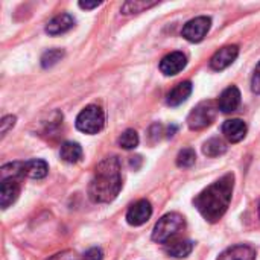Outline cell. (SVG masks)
Masks as SVG:
<instances>
[{
  "mask_svg": "<svg viewBox=\"0 0 260 260\" xmlns=\"http://www.w3.org/2000/svg\"><path fill=\"white\" fill-rule=\"evenodd\" d=\"M46 260H79V257L76 256V253H75V251H72V250H66V251H61V253L53 254L52 257H49V259H46Z\"/></svg>",
  "mask_w": 260,
  "mask_h": 260,
  "instance_id": "obj_27",
  "label": "cell"
},
{
  "mask_svg": "<svg viewBox=\"0 0 260 260\" xmlns=\"http://www.w3.org/2000/svg\"><path fill=\"white\" fill-rule=\"evenodd\" d=\"M104 259V253H102V250L101 248H98V247H93V248H90L88 251H85L84 253V256H82V259L81 260H102Z\"/></svg>",
  "mask_w": 260,
  "mask_h": 260,
  "instance_id": "obj_26",
  "label": "cell"
},
{
  "mask_svg": "<svg viewBox=\"0 0 260 260\" xmlns=\"http://www.w3.org/2000/svg\"><path fill=\"white\" fill-rule=\"evenodd\" d=\"M259 216H260V206H259Z\"/></svg>",
  "mask_w": 260,
  "mask_h": 260,
  "instance_id": "obj_30",
  "label": "cell"
},
{
  "mask_svg": "<svg viewBox=\"0 0 260 260\" xmlns=\"http://www.w3.org/2000/svg\"><path fill=\"white\" fill-rule=\"evenodd\" d=\"M49 166L44 160H29L23 161V175L32 180H41L47 175Z\"/></svg>",
  "mask_w": 260,
  "mask_h": 260,
  "instance_id": "obj_16",
  "label": "cell"
},
{
  "mask_svg": "<svg viewBox=\"0 0 260 260\" xmlns=\"http://www.w3.org/2000/svg\"><path fill=\"white\" fill-rule=\"evenodd\" d=\"M235 187V175L227 174L207 189H204L195 200L193 204L201 216L209 222H218L227 212Z\"/></svg>",
  "mask_w": 260,
  "mask_h": 260,
  "instance_id": "obj_1",
  "label": "cell"
},
{
  "mask_svg": "<svg viewBox=\"0 0 260 260\" xmlns=\"http://www.w3.org/2000/svg\"><path fill=\"white\" fill-rule=\"evenodd\" d=\"M73 24H75V18L70 14H59L46 24V32L49 35H61L70 30Z\"/></svg>",
  "mask_w": 260,
  "mask_h": 260,
  "instance_id": "obj_14",
  "label": "cell"
},
{
  "mask_svg": "<svg viewBox=\"0 0 260 260\" xmlns=\"http://www.w3.org/2000/svg\"><path fill=\"white\" fill-rule=\"evenodd\" d=\"M15 120H17L15 116H5L2 119V122H0V134H2V137H5L9 129H12V126L15 125Z\"/></svg>",
  "mask_w": 260,
  "mask_h": 260,
  "instance_id": "obj_25",
  "label": "cell"
},
{
  "mask_svg": "<svg viewBox=\"0 0 260 260\" xmlns=\"http://www.w3.org/2000/svg\"><path fill=\"white\" fill-rule=\"evenodd\" d=\"M20 195V180L15 178H6L2 180L0 184V206L3 210H6L9 206H12Z\"/></svg>",
  "mask_w": 260,
  "mask_h": 260,
  "instance_id": "obj_10",
  "label": "cell"
},
{
  "mask_svg": "<svg viewBox=\"0 0 260 260\" xmlns=\"http://www.w3.org/2000/svg\"><path fill=\"white\" fill-rule=\"evenodd\" d=\"M101 5V2H93V3H88V2H79V8L82 9H94Z\"/></svg>",
  "mask_w": 260,
  "mask_h": 260,
  "instance_id": "obj_29",
  "label": "cell"
},
{
  "mask_svg": "<svg viewBox=\"0 0 260 260\" xmlns=\"http://www.w3.org/2000/svg\"><path fill=\"white\" fill-rule=\"evenodd\" d=\"M216 111H218V105H215L212 101L198 104L190 111V114L187 117L189 128L195 129V131H200V129H204V128L210 126L213 123V120L216 119Z\"/></svg>",
  "mask_w": 260,
  "mask_h": 260,
  "instance_id": "obj_5",
  "label": "cell"
},
{
  "mask_svg": "<svg viewBox=\"0 0 260 260\" xmlns=\"http://www.w3.org/2000/svg\"><path fill=\"white\" fill-rule=\"evenodd\" d=\"M251 90L256 93V94H260V61L254 70V75H253V79H251Z\"/></svg>",
  "mask_w": 260,
  "mask_h": 260,
  "instance_id": "obj_28",
  "label": "cell"
},
{
  "mask_svg": "<svg viewBox=\"0 0 260 260\" xmlns=\"http://www.w3.org/2000/svg\"><path fill=\"white\" fill-rule=\"evenodd\" d=\"M218 260H256V251L248 245H235L221 253Z\"/></svg>",
  "mask_w": 260,
  "mask_h": 260,
  "instance_id": "obj_15",
  "label": "cell"
},
{
  "mask_svg": "<svg viewBox=\"0 0 260 260\" xmlns=\"http://www.w3.org/2000/svg\"><path fill=\"white\" fill-rule=\"evenodd\" d=\"M203 152H204L207 157L215 158V157H219V155H222V154L227 152V145H225L221 139L213 137V139H210V140H207V142L204 143Z\"/></svg>",
  "mask_w": 260,
  "mask_h": 260,
  "instance_id": "obj_19",
  "label": "cell"
},
{
  "mask_svg": "<svg viewBox=\"0 0 260 260\" xmlns=\"http://www.w3.org/2000/svg\"><path fill=\"white\" fill-rule=\"evenodd\" d=\"M239 105H241V91L236 85H230L229 88H225L218 99V108L225 114L236 111Z\"/></svg>",
  "mask_w": 260,
  "mask_h": 260,
  "instance_id": "obj_11",
  "label": "cell"
},
{
  "mask_svg": "<svg viewBox=\"0 0 260 260\" xmlns=\"http://www.w3.org/2000/svg\"><path fill=\"white\" fill-rule=\"evenodd\" d=\"M210 26H212L210 17H204V15L195 17L184 24L181 35L190 43H200L207 35V32L210 30Z\"/></svg>",
  "mask_w": 260,
  "mask_h": 260,
  "instance_id": "obj_6",
  "label": "cell"
},
{
  "mask_svg": "<svg viewBox=\"0 0 260 260\" xmlns=\"http://www.w3.org/2000/svg\"><path fill=\"white\" fill-rule=\"evenodd\" d=\"M157 2H139V0H129V2H125L122 5V14L128 15V14H137V12H142L145 9H149L152 6H155Z\"/></svg>",
  "mask_w": 260,
  "mask_h": 260,
  "instance_id": "obj_21",
  "label": "cell"
},
{
  "mask_svg": "<svg viewBox=\"0 0 260 260\" xmlns=\"http://www.w3.org/2000/svg\"><path fill=\"white\" fill-rule=\"evenodd\" d=\"M187 64V58L183 52H171L160 62V70L166 76L178 75Z\"/></svg>",
  "mask_w": 260,
  "mask_h": 260,
  "instance_id": "obj_9",
  "label": "cell"
},
{
  "mask_svg": "<svg viewBox=\"0 0 260 260\" xmlns=\"http://www.w3.org/2000/svg\"><path fill=\"white\" fill-rule=\"evenodd\" d=\"M238 55H239V47L238 46H225V47H222V49H219L213 56H212V59H210V67L213 69V70H224V69H227L229 66H232L235 61H236V58H238Z\"/></svg>",
  "mask_w": 260,
  "mask_h": 260,
  "instance_id": "obj_8",
  "label": "cell"
},
{
  "mask_svg": "<svg viewBox=\"0 0 260 260\" xmlns=\"http://www.w3.org/2000/svg\"><path fill=\"white\" fill-rule=\"evenodd\" d=\"M192 251H193V242L187 239H174L166 245V253L175 259L187 257Z\"/></svg>",
  "mask_w": 260,
  "mask_h": 260,
  "instance_id": "obj_17",
  "label": "cell"
},
{
  "mask_svg": "<svg viewBox=\"0 0 260 260\" xmlns=\"http://www.w3.org/2000/svg\"><path fill=\"white\" fill-rule=\"evenodd\" d=\"M192 93V82L190 81H183L180 84H177L166 96V104L169 107H178L183 102L187 101V98Z\"/></svg>",
  "mask_w": 260,
  "mask_h": 260,
  "instance_id": "obj_13",
  "label": "cell"
},
{
  "mask_svg": "<svg viewBox=\"0 0 260 260\" xmlns=\"http://www.w3.org/2000/svg\"><path fill=\"white\" fill-rule=\"evenodd\" d=\"M184 227H186V221L180 213H168L163 218H160L158 222L155 224L152 232V241L168 245L169 242L178 238V235L184 230Z\"/></svg>",
  "mask_w": 260,
  "mask_h": 260,
  "instance_id": "obj_3",
  "label": "cell"
},
{
  "mask_svg": "<svg viewBox=\"0 0 260 260\" xmlns=\"http://www.w3.org/2000/svg\"><path fill=\"white\" fill-rule=\"evenodd\" d=\"M152 215V206L149 201L146 200H140L137 203H134L128 212H126V221L129 225H134V227H139V225H143L149 221Z\"/></svg>",
  "mask_w": 260,
  "mask_h": 260,
  "instance_id": "obj_7",
  "label": "cell"
},
{
  "mask_svg": "<svg viewBox=\"0 0 260 260\" xmlns=\"http://www.w3.org/2000/svg\"><path fill=\"white\" fill-rule=\"evenodd\" d=\"M23 175V161H14V163H8L5 166H2L0 169V178L6 180V178H15L20 180Z\"/></svg>",
  "mask_w": 260,
  "mask_h": 260,
  "instance_id": "obj_20",
  "label": "cell"
},
{
  "mask_svg": "<svg viewBox=\"0 0 260 260\" xmlns=\"http://www.w3.org/2000/svg\"><path fill=\"white\" fill-rule=\"evenodd\" d=\"M139 142H140L139 134L134 129H126L125 133L120 134V137L117 140L119 146L123 149H134V148H137Z\"/></svg>",
  "mask_w": 260,
  "mask_h": 260,
  "instance_id": "obj_23",
  "label": "cell"
},
{
  "mask_svg": "<svg viewBox=\"0 0 260 260\" xmlns=\"http://www.w3.org/2000/svg\"><path fill=\"white\" fill-rule=\"evenodd\" d=\"M105 125L104 110L98 105L85 107L76 117V128L85 134H98Z\"/></svg>",
  "mask_w": 260,
  "mask_h": 260,
  "instance_id": "obj_4",
  "label": "cell"
},
{
  "mask_svg": "<svg viewBox=\"0 0 260 260\" xmlns=\"http://www.w3.org/2000/svg\"><path fill=\"white\" fill-rule=\"evenodd\" d=\"M195 161H197V154L192 148H184L177 155V166L181 169L192 168L195 165Z\"/></svg>",
  "mask_w": 260,
  "mask_h": 260,
  "instance_id": "obj_22",
  "label": "cell"
},
{
  "mask_svg": "<svg viewBox=\"0 0 260 260\" xmlns=\"http://www.w3.org/2000/svg\"><path fill=\"white\" fill-rule=\"evenodd\" d=\"M222 134L225 139L232 143H239L247 136V123L241 119H232L224 122L222 125Z\"/></svg>",
  "mask_w": 260,
  "mask_h": 260,
  "instance_id": "obj_12",
  "label": "cell"
},
{
  "mask_svg": "<svg viewBox=\"0 0 260 260\" xmlns=\"http://www.w3.org/2000/svg\"><path fill=\"white\" fill-rule=\"evenodd\" d=\"M64 56V52L61 49H49L47 52H44V55L41 56V66L44 69H50L53 67L58 61H61V58Z\"/></svg>",
  "mask_w": 260,
  "mask_h": 260,
  "instance_id": "obj_24",
  "label": "cell"
},
{
  "mask_svg": "<svg viewBox=\"0 0 260 260\" xmlns=\"http://www.w3.org/2000/svg\"><path fill=\"white\" fill-rule=\"evenodd\" d=\"M59 155L66 163H78L82 158V148L76 142H66L61 146Z\"/></svg>",
  "mask_w": 260,
  "mask_h": 260,
  "instance_id": "obj_18",
  "label": "cell"
},
{
  "mask_svg": "<svg viewBox=\"0 0 260 260\" xmlns=\"http://www.w3.org/2000/svg\"><path fill=\"white\" fill-rule=\"evenodd\" d=\"M122 189L120 163L116 157L104 158L94 169L88 184V198L96 204H105L116 200Z\"/></svg>",
  "mask_w": 260,
  "mask_h": 260,
  "instance_id": "obj_2",
  "label": "cell"
}]
</instances>
